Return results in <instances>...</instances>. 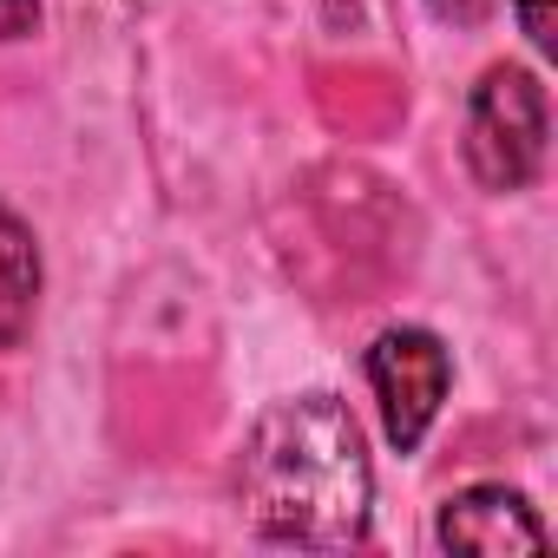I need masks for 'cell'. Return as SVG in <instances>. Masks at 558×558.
I'll use <instances>...</instances> for the list:
<instances>
[{
  "label": "cell",
  "mask_w": 558,
  "mask_h": 558,
  "mask_svg": "<svg viewBox=\"0 0 558 558\" xmlns=\"http://www.w3.org/2000/svg\"><path fill=\"white\" fill-rule=\"evenodd\" d=\"M375 466L362 421L336 395L276 401L236 460V506L243 525L269 545L303 551H349L368 538Z\"/></svg>",
  "instance_id": "1"
},
{
  "label": "cell",
  "mask_w": 558,
  "mask_h": 558,
  "mask_svg": "<svg viewBox=\"0 0 558 558\" xmlns=\"http://www.w3.org/2000/svg\"><path fill=\"white\" fill-rule=\"evenodd\" d=\"M545 138H551V106L538 73L525 66H493L473 99H466V171L480 191L512 197L545 171Z\"/></svg>",
  "instance_id": "2"
},
{
  "label": "cell",
  "mask_w": 558,
  "mask_h": 558,
  "mask_svg": "<svg viewBox=\"0 0 558 558\" xmlns=\"http://www.w3.org/2000/svg\"><path fill=\"white\" fill-rule=\"evenodd\" d=\"M453 381V355L440 349V336L427 329H381L368 349V388L381 401V427L395 440V453H414L447 401Z\"/></svg>",
  "instance_id": "3"
},
{
  "label": "cell",
  "mask_w": 558,
  "mask_h": 558,
  "mask_svg": "<svg viewBox=\"0 0 558 558\" xmlns=\"http://www.w3.org/2000/svg\"><path fill=\"white\" fill-rule=\"evenodd\" d=\"M434 538L447 551H466V558H538L551 545L545 519L512 486H466V493H453L440 506V519H434Z\"/></svg>",
  "instance_id": "4"
},
{
  "label": "cell",
  "mask_w": 558,
  "mask_h": 558,
  "mask_svg": "<svg viewBox=\"0 0 558 558\" xmlns=\"http://www.w3.org/2000/svg\"><path fill=\"white\" fill-rule=\"evenodd\" d=\"M34 303H40V243L14 210H0V349H14L34 329Z\"/></svg>",
  "instance_id": "5"
},
{
  "label": "cell",
  "mask_w": 558,
  "mask_h": 558,
  "mask_svg": "<svg viewBox=\"0 0 558 558\" xmlns=\"http://www.w3.org/2000/svg\"><path fill=\"white\" fill-rule=\"evenodd\" d=\"M512 14L538 53H558V0H512Z\"/></svg>",
  "instance_id": "6"
},
{
  "label": "cell",
  "mask_w": 558,
  "mask_h": 558,
  "mask_svg": "<svg viewBox=\"0 0 558 558\" xmlns=\"http://www.w3.org/2000/svg\"><path fill=\"white\" fill-rule=\"evenodd\" d=\"M427 8H434L447 27H480V21H493L499 0H427Z\"/></svg>",
  "instance_id": "7"
},
{
  "label": "cell",
  "mask_w": 558,
  "mask_h": 558,
  "mask_svg": "<svg viewBox=\"0 0 558 558\" xmlns=\"http://www.w3.org/2000/svg\"><path fill=\"white\" fill-rule=\"evenodd\" d=\"M40 27V0H0V40H21Z\"/></svg>",
  "instance_id": "8"
}]
</instances>
